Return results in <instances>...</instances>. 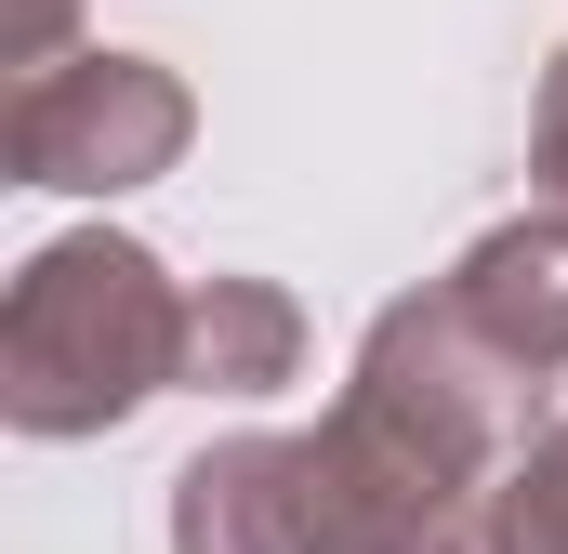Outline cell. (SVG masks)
<instances>
[{"mask_svg":"<svg viewBox=\"0 0 568 554\" xmlns=\"http://www.w3.org/2000/svg\"><path fill=\"white\" fill-rule=\"evenodd\" d=\"M424 554H476V529H449V542H424Z\"/></svg>","mask_w":568,"mask_h":554,"instance_id":"10","label":"cell"},{"mask_svg":"<svg viewBox=\"0 0 568 554\" xmlns=\"http://www.w3.org/2000/svg\"><path fill=\"white\" fill-rule=\"evenodd\" d=\"M185 277L120 225H80L13 265L0 304V422L13 435H106L185 383Z\"/></svg>","mask_w":568,"mask_h":554,"instance_id":"1","label":"cell"},{"mask_svg":"<svg viewBox=\"0 0 568 554\" xmlns=\"http://www.w3.org/2000/svg\"><path fill=\"white\" fill-rule=\"evenodd\" d=\"M172 554H304L291 435H212V449L172 475Z\"/></svg>","mask_w":568,"mask_h":554,"instance_id":"5","label":"cell"},{"mask_svg":"<svg viewBox=\"0 0 568 554\" xmlns=\"http://www.w3.org/2000/svg\"><path fill=\"white\" fill-rule=\"evenodd\" d=\"M449 304H463L489 343H516L529 370H568V212L489 225V238L449 265Z\"/></svg>","mask_w":568,"mask_h":554,"instance_id":"4","label":"cell"},{"mask_svg":"<svg viewBox=\"0 0 568 554\" xmlns=\"http://www.w3.org/2000/svg\"><path fill=\"white\" fill-rule=\"evenodd\" d=\"M199 133V93L159 66V53H67L40 80H13L0 106V172L13 185H53V198H133L159 185Z\"/></svg>","mask_w":568,"mask_h":554,"instance_id":"3","label":"cell"},{"mask_svg":"<svg viewBox=\"0 0 568 554\" xmlns=\"http://www.w3.org/2000/svg\"><path fill=\"white\" fill-rule=\"evenodd\" d=\"M357 397H384L410 435H436L476 489H503V475L556 435V370H529L516 343H489V330L449 304V277L371 317V343H357Z\"/></svg>","mask_w":568,"mask_h":554,"instance_id":"2","label":"cell"},{"mask_svg":"<svg viewBox=\"0 0 568 554\" xmlns=\"http://www.w3.org/2000/svg\"><path fill=\"white\" fill-rule=\"evenodd\" d=\"M67 13H80V0H13V13H0V66H13V80L67 66Z\"/></svg>","mask_w":568,"mask_h":554,"instance_id":"9","label":"cell"},{"mask_svg":"<svg viewBox=\"0 0 568 554\" xmlns=\"http://www.w3.org/2000/svg\"><path fill=\"white\" fill-rule=\"evenodd\" d=\"M529 185H542V212H568V40L542 66V106H529Z\"/></svg>","mask_w":568,"mask_h":554,"instance_id":"8","label":"cell"},{"mask_svg":"<svg viewBox=\"0 0 568 554\" xmlns=\"http://www.w3.org/2000/svg\"><path fill=\"white\" fill-rule=\"evenodd\" d=\"M476 554H568V422L489 489V515H476Z\"/></svg>","mask_w":568,"mask_h":554,"instance_id":"7","label":"cell"},{"mask_svg":"<svg viewBox=\"0 0 568 554\" xmlns=\"http://www.w3.org/2000/svg\"><path fill=\"white\" fill-rule=\"evenodd\" d=\"M185 383L199 397H278V383H304V304L278 277H199V304H185Z\"/></svg>","mask_w":568,"mask_h":554,"instance_id":"6","label":"cell"}]
</instances>
